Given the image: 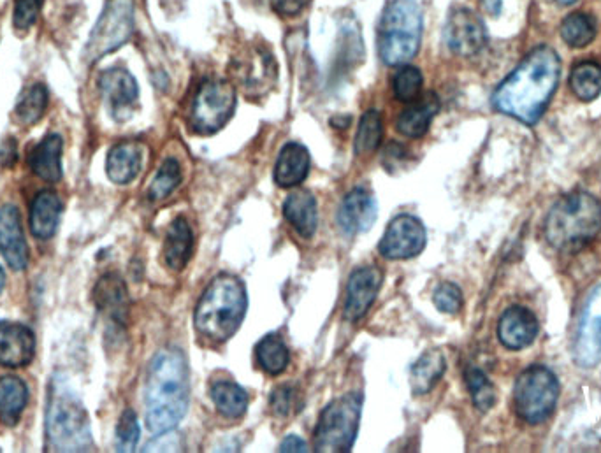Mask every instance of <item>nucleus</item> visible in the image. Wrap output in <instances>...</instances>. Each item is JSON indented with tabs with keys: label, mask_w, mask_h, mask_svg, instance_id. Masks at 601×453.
I'll use <instances>...</instances> for the list:
<instances>
[{
	"label": "nucleus",
	"mask_w": 601,
	"mask_h": 453,
	"mask_svg": "<svg viewBox=\"0 0 601 453\" xmlns=\"http://www.w3.org/2000/svg\"><path fill=\"white\" fill-rule=\"evenodd\" d=\"M554 2H558V4H563V6H570L573 2H577V0H554Z\"/></svg>",
	"instance_id": "nucleus-49"
},
{
	"label": "nucleus",
	"mask_w": 601,
	"mask_h": 453,
	"mask_svg": "<svg viewBox=\"0 0 601 453\" xmlns=\"http://www.w3.org/2000/svg\"><path fill=\"white\" fill-rule=\"evenodd\" d=\"M464 380L470 390L471 399L475 408L480 411L491 410L494 404H496V389H494L493 383L487 378L484 371H480L478 367H468L466 373H464Z\"/></svg>",
	"instance_id": "nucleus-36"
},
{
	"label": "nucleus",
	"mask_w": 601,
	"mask_h": 453,
	"mask_svg": "<svg viewBox=\"0 0 601 453\" xmlns=\"http://www.w3.org/2000/svg\"><path fill=\"white\" fill-rule=\"evenodd\" d=\"M384 273L377 266H366L355 269L348 278L347 301H345V318L357 322L370 311L382 288Z\"/></svg>",
	"instance_id": "nucleus-15"
},
{
	"label": "nucleus",
	"mask_w": 601,
	"mask_h": 453,
	"mask_svg": "<svg viewBox=\"0 0 601 453\" xmlns=\"http://www.w3.org/2000/svg\"><path fill=\"white\" fill-rule=\"evenodd\" d=\"M310 173V151L303 144L287 143L283 146L275 166V183L278 187L292 188L306 180Z\"/></svg>",
	"instance_id": "nucleus-22"
},
{
	"label": "nucleus",
	"mask_w": 601,
	"mask_h": 453,
	"mask_svg": "<svg viewBox=\"0 0 601 453\" xmlns=\"http://www.w3.org/2000/svg\"><path fill=\"white\" fill-rule=\"evenodd\" d=\"M48 108V88L36 83L20 97L16 104L15 115L23 125H34L43 118Z\"/></svg>",
	"instance_id": "nucleus-35"
},
{
	"label": "nucleus",
	"mask_w": 601,
	"mask_h": 453,
	"mask_svg": "<svg viewBox=\"0 0 601 453\" xmlns=\"http://www.w3.org/2000/svg\"><path fill=\"white\" fill-rule=\"evenodd\" d=\"M143 166V146L134 141L118 143L109 150L106 173L116 185H127L136 180Z\"/></svg>",
	"instance_id": "nucleus-21"
},
{
	"label": "nucleus",
	"mask_w": 601,
	"mask_h": 453,
	"mask_svg": "<svg viewBox=\"0 0 601 453\" xmlns=\"http://www.w3.org/2000/svg\"><path fill=\"white\" fill-rule=\"evenodd\" d=\"M538 334V320L522 306H514L505 311L498 324V338L508 350H522L533 345Z\"/></svg>",
	"instance_id": "nucleus-19"
},
{
	"label": "nucleus",
	"mask_w": 601,
	"mask_h": 453,
	"mask_svg": "<svg viewBox=\"0 0 601 453\" xmlns=\"http://www.w3.org/2000/svg\"><path fill=\"white\" fill-rule=\"evenodd\" d=\"M445 43L459 57H473L487 44L486 25L470 9H454L445 25Z\"/></svg>",
	"instance_id": "nucleus-13"
},
{
	"label": "nucleus",
	"mask_w": 601,
	"mask_h": 453,
	"mask_svg": "<svg viewBox=\"0 0 601 453\" xmlns=\"http://www.w3.org/2000/svg\"><path fill=\"white\" fill-rule=\"evenodd\" d=\"M601 232V202L586 192L559 199L545 222V236L556 250H579Z\"/></svg>",
	"instance_id": "nucleus-5"
},
{
	"label": "nucleus",
	"mask_w": 601,
	"mask_h": 453,
	"mask_svg": "<svg viewBox=\"0 0 601 453\" xmlns=\"http://www.w3.org/2000/svg\"><path fill=\"white\" fill-rule=\"evenodd\" d=\"M280 452L287 453H305L310 452L308 450V445H306V441L296 436V434H290L287 438L283 439L282 443H280Z\"/></svg>",
	"instance_id": "nucleus-45"
},
{
	"label": "nucleus",
	"mask_w": 601,
	"mask_h": 453,
	"mask_svg": "<svg viewBox=\"0 0 601 453\" xmlns=\"http://www.w3.org/2000/svg\"><path fill=\"white\" fill-rule=\"evenodd\" d=\"M210 396L217 410L225 418H241L247 413V392L232 380H218L211 383Z\"/></svg>",
	"instance_id": "nucleus-30"
},
{
	"label": "nucleus",
	"mask_w": 601,
	"mask_h": 453,
	"mask_svg": "<svg viewBox=\"0 0 601 453\" xmlns=\"http://www.w3.org/2000/svg\"><path fill=\"white\" fill-rule=\"evenodd\" d=\"M62 137L50 134L37 144L29 157L32 173L44 181H58L62 178Z\"/></svg>",
	"instance_id": "nucleus-26"
},
{
	"label": "nucleus",
	"mask_w": 601,
	"mask_h": 453,
	"mask_svg": "<svg viewBox=\"0 0 601 453\" xmlns=\"http://www.w3.org/2000/svg\"><path fill=\"white\" fill-rule=\"evenodd\" d=\"M182 183V169L180 164L174 159H167L162 166H160L159 173L155 176V180L152 181V187H150V199L153 201H162L166 199L167 195H171L174 188L178 187Z\"/></svg>",
	"instance_id": "nucleus-38"
},
{
	"label": "nucleus",
	"mask_w": 601,
	"mask_h": 453,
	"mask_svg": "<svg viewBox=\"0 0 601 453\" xmlns=\"http://www.w3.org/2000/svg\"><path fill=\"white\" fill-rule=\"evenodd\" d=\"M99 87L115 120L118 122L127 120L132 115V108L136 106L139 97L138 83L131 72L120 67L108 69L102 72Z\"/></svg>",
	"instance_id": "nucleus-14"
},
{
	"label": "nucleus",
	"mask_w": 601,
	"mask_h": 453,
	"mask_svg": "<svg viewBox=\"0 0 601 453\" xmlns=\"http://www.w3.org/2000/svg\"><path fill=\"white\" fill-rule=\"evenodd\" d=\"M271 8L280 16H294L310 4V0H269Z\"/></svg>",
	"instance_id": "nucleus-44"
},
{
	"label": "nucleus",
	"mask_w": 601,
	"mask_h": 453,
	"mask_svg": "<svg viewBox=\"0 0 601 453\" xmlns=\"http://www.w3.org/2000/svg\"><path fill=\"white\" fill-rule=\"evenodd\" d=\"M255 353H257L259 366L271 376L282 374L289 366V348L276 334L264 336L255 348Z\"/></svg>",
	"instance_id": "nucleus-31"
},
{
	"label": "nucleus",
	"mask_w": 601,
	"mask_h": 453,
	"mask_svg": "<svg viewBox=\"0 0 601 453\" xmlns=\"http://www.w3.org/2000/svg\"><path fill=\"white\" fill-rule=\"evenodd\" d=\"M139 424L136 413L125 410L116 427V452L129 453L136 450L139 441Z\"/></svg>",
	"instance_id": "nucleus-39"
},
{
	"label": "nucleus",
	"mask_w": 601,
	"mask_h": 453,
	"mask_svg": "<svg viewBox=\"0 0 601 453\" xmlns=\"http://www.w3.org/2000/svg\"><path fill=\"white\" fill-rule=\"evenodd\" d=\"M36 336L27 325L0 320V366L23 367L34 359Z\"/></svg>",
	"instance_id": "nucleus-18"
},
{
	"label": "nucleus",
	"mask_w": 601,
	"mask_h": 453,
	"mask_svg": "<svg viewBox=\"0 0 601 453\" xmlns=\"http://www.w3.org/2000/svg\"><path fill=\"white\" fill-rule=\"evenodd\" d=\"M294 406V390L283 385L271 394V410L275 411L278 417H287L290 413V408Z\"/></svg>",
	"instance_id": "nucleus-42"
},
{
	"label": "nucleus",
	"mask_w": 601,
	"mask_h": 453,
	"mask_svg": "<svg viewBox=\"0 0 601 453\" xmlns=\"http://www.w3.org/2000/svg\"><path fill=\"white\" fill-rule=\"evenodd\" d=\"M29 403V389L16 376L0 380V420L6 425H16Z\"/></svg>",
	"instance_id": "nucleus-29"
},
{
	"label": "nucleus",
	"mask_w": 601,
	"mask_h": 453,
	"mask_svg": "<svg viewBox=\"0 0 601 453\" xmlns=\"http://www.w3.org/2000/svg\"><path fill=\"white\" fill-rule=\"evenodd\" d=\"M440 111V101L435 94H428L424 99H420L412 108L406 109L398 118L399 132L406 137H422L429 130V125L433 122L436 113Z\"/></svg>",
	"instance_id": "nucleus-28"
},
{
	"label": "nucleus",
	"mask_w": 601,
	"mask_h": 453,
	"mask_svg": "<svg viewBox=\"0 0 601 453\" xmlns=\"http://www.w3.org/2000/svg\"><path fill=\"white\" fill-rule=\"evenodd\" d=\"M561 60L549 46H538L496 88L494 108L526 125H535L556 94Z\"/></svg>",
	"instance_id": "nucleus-1"
},
{
	"label": "nucleus",
	"mask_w": 601,
	"mask_h": 453,
	"mask_svg": "<svg viewBox=\"0 0 601 453\" xmlns=\"http://www.w3.org/2000/svg\"><path fill=\"white\" fill-rule=\"evenodd\" d=\"M236 109V88L231 81L206 80L190 106V127L197 134L211 136L224 129Z\"/></svg>",
	"instance_id": "nucleus-9"
},
{
	"label": "nucleus",
	"mask_w": 601,
	"mask_h": 453,
	"mask_svg": "<svg viewBox=\"0 0 601 453\" xmlns=\"http://www.w3.org/2000/svg\"><path fill=\"white\" fill-rule=\"evenodd\" d=\"M433 301H435L436 308L442 313L456 315L463 308V292H461V288L457 287L456 283L445 281V283L436 287Z\"/></svg>",
	"instance_id": "nucleus-40"
},
{
	"label": "nucleus",
	"mask_w": 601,
	"mask_h": 453,
	"mask_svg": "<svg viewBox=\"0 0 601 453\" xmlns=\"http://www.w3.org/2000/svg\"><path fill=\"white\" fill-rule=\"evenodd\" d=\"M561 37L572 48H584L596 37V22L586 13H573L561 23Z\"/></svg>",
	"instance_id": "nucleus-34"
},
{
	"label": "nucleus",
	"mask_w": 601,
	"mask_h": 453,
	"mask_svg": "<svg viewBox=\"0 0 601 453\" xmlns=\"http://www.w3.org/2000/svg\"><path fill=\"white\" fill-rule=\"evenodd\" d=\"M573 359L584 369L601 362V281L587 295L586 306L580 315Z\"/></svg>",
	"instance_id": "nucleus-12"
},
{
	"label": "nucleus",
	"mask_w": 601,
	"mask_h": 453,
	"mask_svg": "<svg viewBox=\"0 0 601 453\" xmlns=\"http://www.w3.org/2000/svg\"><path fill=\"white\" fill-rule=\"evenodd\" d=\"M0 253L15 271H23L29 264V246L23 234L22 215L13 204L0 208Z\"/></svg>",
	"instance_id": "nucleus-16"
},
{
	"label": "nucleus",
	"mask_w": 601,
	"mask_h": 453,
	"mask_svg": "<svg viewBox=\"0 0 601 453\" xmlns=\"http://www.w3.org/2000/svg\"><path fill=\"white\" fill-rule=\"evenodd\" d=\"M377 199L366 188H355L341 202L338 211V225L348 236H357L370 231L377 222Z\"/></svg>",
	"instance_id": "nucleus-17"
},
{
	"label": "nucleus",
	"mask_w": 601,
	"mask_h": 453,
	"mask_svg": "<svg viewBox=\"0 0 601 453\" xmlns=\"http://www.w3.org/2000/svg\"><path fill=\"white\" fill-rule=\"evenodd\" d=\"M422 83H424V78L417 67L403 65L392 78V90L398 101L413 102L419 99Z\"/></svg>",
	"instance_id": "nucleus-37"
},
{
	"label": "nucleus",
	"mask_w": 601,
	"mask_h": 453,
	"mask_svg": "<svg viewBox=\"0 0 601 453\" xmlns=\"http://www.w3.org/2000/svg\"><path fill=\"white\" fill-rule=\"evenodd\" d=\"M447 360L440 350H431L420 357L410 371V387L415 396H426L442 380Z\"/></svg>",
	"instance_id": "nucleus-27"
},
{
	"label": "nucleus",
	"mask_w": 601,
	"mask_h": 453,
	"mask_svg": "<svg viewBox=\"0 0 601 453\" xmlns=\"http://www.w3.org/2000/svg\"><path fill=\"white\" fill-rule=\"evenodd\" d=\"M558 399V378L547 367H528L515 382V411L528 424H540L551 417Z\"/></svg>",
	"instance_id": "nucleus-8"
},
{
	"label": "nucleus",
	"mask_w": 601,
	"mask_h": 453,
	"mask_svg": "<svg viewBox=\"0 0 601 453\" xmlns=\"http://www.w3.org/2000/svg\"><path fill=\"white\" fill-rule=\"evenodd\" d=\"M16 159L18 155H16L15 139H8L0 146V164L4 167L15 166Z\"/></svg>",
	"instance_id": "nucleus-46"
},
{
	"label": "nucleus",
	"mask_w": 601,
	"mask_h": 453,
	"mask_svg": "<svg viewBox=\"0 0 601 453\" xmlns=\"http://www.w3.org/2000/svg\"><path fill=\"white\" fill-rule=\"evenodd\" d=\"M183 448L182 439L178 434H171V431L160 432V436L148 443L145 452H180Z\"/></svg>",
	"instance_id": "nucleus-43"
},
{
	"label": "nucleus",
	"mask_w": 601,
	"mask_h": 453,
	"mask_svg": "<svg viewBox=\"0 0 601 453\" xmlns=\"http://www.w3.org/2000/svg\"><path fill=\"white\" fill-rule=\"evenodd\" d=\"M422 11L413 0H394L380 20L378 53L387 65H405L419 53Z\"/></svg>",
	"instance_id": "nucleus-6"
},
{
	"label": "nucleus",
	"mask_w": 601,
	"mask_h": 453,
	"mask_svg": "<svg viewBox=\"0 0 601 453\" xmlns=\"http://www.w3.org/2000/svg\"><path fill=\"white\" fill-rule=\"evenodd\" d=\"M4 287H6V273H4V269L0 267V294H2Z\"/></svg>",
	"instance_id": "nucleus-48"
},
{
	"label": "nucleus",
	"mask_w": 601,
	"mask_h": 453,
	"mask_svg": "<svg viewBox=\"0 0 601 453\" xmlns=\"http://www.w3.org/2000/svg\"><path fill=\"white\" fill-rule=\"evenodd\" d=\"M283 215L287 222L294 227V231L303 238H313L319 227V211L317 199L308 190H297L287 197L283 204Z\"/></svg>",
	"instance_id": "nucleus-23"
},
{
	"label": "nucleus",
	"mask_w": 601,
	"mask_h": 453,
	"mask_svg": "<svg viewBox=\"0 0 601 453\" xmlns=\"http://www.w3.org/2000/svg\"><path fill=\"white\" fill-rule=\"evenodd\" d=\"M189 362L180 348L153 357L146 380V425L155 434L173 431L189 410Z\"/></svg>",
	"instance_id": "nucleus-2"
},
{
	"label": "nucleus",
	"mask_w": 601,
	"mask_h": 453,
	"mask_svg": "<svg viewBox=\"0 0 601 453\" xmlns=\"http://www.w3.org/2000/svg\"><path fill=\"white\" fill-rule=\"evenodd\" d=\"M192 252H194V234L187 218L180 216L171 223L164 241L166 266L174 273H180L192 259Z\"/></svg>",
	"instance_id": "nucleus-25"
},
{
	"label": "nucleus",
	"mask_w": 601,
	"mask_h": 453,
	"mask_svg": "<svg viewBox=\"0 0 601 453\" xmlns=\"http://www.w3.org/2000/svg\"><path fill=\"white\" fill-rule=\"evenodd\" d=\"M46 438L55 452H88L92 431L85 404L64 374H53L46 404Z\"/></svg>",
	"instance_id": "nucleus-4"
},
{
	"label": "nucleus",
	"mask_w": 601,
	"mask_h": 453,
	"mask_svg": "<svg viewBox=\"0 0 601 453\" xmlns=\"http://www.w3.org/2000/svg\"><path fill=\"white\" fill-rule=\"evenodd\" d=\"M570 87L580 101H594L601 94V65L596 62L575 65L570 76Z\"/></svg>",
	"instance_id": "nucleus-33"
},
{
	"label": "nucleus",
	"mask_w": 601,
	"mask_h": 453,
	"mask_svg": "<svg viewBox=\"0 0 601 453\" xmlns=\"http://www.w3.org/2000/svg\"><path fill=\"white\" fill-rule=\"evenodd\" d=\"M43 9V0H15L13 22L18 30H29L39 18Z\"/></svg>",
	"instance_id": "nucleus-41"
},
{
	"label": "nucleus",
	"mask_w": 601,
	"mask_h": 453,
	"mask_svg": "<svg viewBox=\"0 0 601 453\" xmlns=\"http://www.w3.org/2000/svg\"><path fill=\"white\" fill-rule=\"evenodd\" d=\"M62 216V201L55 192L43 190L36 195L30 206V232L37 239L55 236Z\"/></svg>",
	"instance_id": "nucleus-24"
},
{
	"label": "nucleus",
	"mask_w": 601,
	"mask_h": 453,
	"mask_svg": "<svg viewBox=\"0 0 601 453\" xmlns=\"http://www.w3.org/2000/svg\"><path fill=\"white\" fill-rule=\"evenodd\" d=\"M484 8L487 9V13L498 15L501 9V0H484Z\"/></svg>",
	"instance_id": "nucleus-47"
},
{
	"label": "nucleus",
	"mask_w": 601,
	"mask_h": 453,
	"mask_svg": "<svg viewBox=\"0 0 601 453\" xmlns=\"http://www.w3.org/2000/svg\"><path fill=\"white\" fill-rule=\"evenodd\" d=\"M428 232L419 218L399 215L389 223L378 250L389 260H408L424 252Z\"/></svg>",
	"instance_id": "nucleus-11"
},
{
	"label": "nucleus",
	"mask_w": 601,
	"mask_h": 453,
	"mask_svg": "<svg viewBox=\"0 0 601 453\" xmlns=\"http://www.w3.org/2000/svg\"><path fill=\"white\" fill-rule=\"evenodd\" d=\"M363 401V394L350 392L347 396L334 399L324 408L313 432L315 452L340 453L352 450L359 432Z\"/></svg>",
	"instance_id": "nucleus-7"
},
{
	"label": "nucleus",
	"mask_w": 601,
	"mask_h": 453,
	"mask_svg": "<svg viewBox=\"0 0 601 453\" xmlns=\"http://www.w3.org/2000/svg\"><path fill=\"white\" fill-rule=\"evenodd\" d=\"M97 310L113 324L125 325L129 315V292L124 280L115 273L104 274L94 288Z\"/></svg>",
	"instance_id": "nucleus-20"
},
{
	"label": "nucleus",
	"mask_w": 601,
	"mask_h": 453,
	"mask_svg": "<svg viewBox=\"0 0 601 453\" xmlns=\"http://www.w3.org/2000/svg\"><path fill=\"white\" fill-rule=\"evenodd\" d=\"M134 27L132 0H111L95 25L87 46V58L95 62L118 50L131 37Z\"/></svg>",
	"instance_id": "nucleus-10"
},
{
	"label": "nucleus",
	"mask_w": 601,
	"mask_h": 453,
	"mask_svg": "<svg viewBox=\"0 0 601 453\" xmlns=\"http://www.w3.org/2000/svg\"><path fill=\"white\" fill-rule=\"evenodd\" d=\"M247 288L232 274L211 280L197 302L194 313L196 331L213 343L231 339L247 315Z\"/></svg>",
	"instance_id": "nucleus-3"
},
{
	"label": "nucleus",
	"mask_w": 601,
	"mask_h": 453,
	"mask_svg": "<svg viewBox=\"0 0 601 453\" xmlns=\"http://www.w3.org/2000/svg\"><path fill=\"white\" fill-rule=\"evenodd\" d=\"M382 137H384L382 116L375 109L366 111L359 122L357 134H355V155L364 157V155L375 153L382 144Z\"/></svg>",
	"instance_id": "nucleus-32"
}]
</instances>
